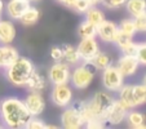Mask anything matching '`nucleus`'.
Instances as JSON below:
<instances>
[{
  "label": "nucleus",
  "instance_id": "nucleus-28",
  "mask_svg": "<svg viewBox=\"0 0 146 129\" xmlns=\"http://www.w3.org/2000/svg\"><path fill=\"white\" fill-rule=\"evenodd\" d=\"M25 128H27V129H47V124L44 123V120H41L38 116H31V119L27 121Z\"/></svg>",
  "mask_w": 146,
  "mask_h": 129
},
{
  "label": "nucleus",
  "instance_id": "nucleus-17",
  "mask_svg": "<svg viewBox=\"0 0 146 129\" xmlns=\"http://www.w3.org/2000/svg\"><path fill=\"white\" fill-rule=\"evenodd\" d=\"M45 87H47V79L41 72H39L38 70L33 72L31 77L29 79L27 84H26V88L29 91H34V92H41L44 91Z\"/></svg>",
  "mask_w": 146,
  "mask_h": 129
},
{
  "label": "nucleus",
  "instance_id": "nucleus-11",
  "mask_svg": "<svg viewBox=\"0 0 146 129\" xmlns=\"http://www.w3.org/2000/svg\"><path fill=\"white\" fill-rule=\"evenodd\" d=\"M115 66L118 67V70L121 72L124 77H131L137 72L140 63H138L137 58L135 56H123L116 61Z\"/></svg>",
  "mask_w": 146,
  "mask_h": 129
},
{
  "label": "nucleus",
  "instance_id": "nucleus-30",
  "mask_svg": "<svg viewBox=\"0 0 146 129\" xmlns=\"http://www.w3.org/2000/svg\"><path fill=\"white\" fill-rule=\"evenodd\" d=\"M91 4H89L88 0H76L75 1V5L72 8V11H75L76 13L79 14H84L89 8H91Z\"/></svg>",
  "mask_w": 146,
  "mask_h": 129
},
{
  "label": "nucleus",
  "instance_id": "nucleus-20",
  "mask_svg": "<svg viewBox=\"0 0 146 129\" xmlns=\"http://www.w3.org/2000/svg\"><path fill=\"white\" fill-rule=\"evenodd\" d=\"M124 5L128 14L133 18L146 12V0H127Z\"/></svg>",
  "mask_w": 146,
  "mask_h": 129
},
{
  "label": "nucleus",
  "instance_id": "nucleus-12",
  "mask_svg": "<svg viewBox=\"0 0 146 129\" xmlns=\"http://www.w3.org/2000/svg\"><path fill=\"white\" fill-rule=\"evenodd\" d=\"M30 5H31L30 0H9L4 8H5L7 16L12 21H18Z\"/></svg>",
  "mask_w": 146,
  "mask_h": 129
},
{
  "label": "nucleus",
  "instance_id": "nucleus-41",
  "mask_svg": "<svg viewBox=\"0 0 146 129\" xmlns=\"http://www.w3.org/2000/svg\"><path fill=\"white\" fill-rule=\"evenodd\" d=\"M3 126H4V125H3V123H1V121H0V128H3Z\"/></svg>",
  "mask_w": 146,
  "mask_h": 129
},
{
  "label": "nucleus",
  "instance_id": "nucleus-2",
  "mask_svg": "<svg viewBox=\"0 0 146 129\" xmlns=\"http://www.w3.org/2000/svg\"><path fill=\"white\" fill-rule=\"evenodd\" d=\"M35 70L36 67L30 58L19 56L11 66L4 69V76L14 87H26Z\"/></svg>",
  "mask_w": 146,
  "mask_h": 129
},
{
  "label": "nucleus",
  "instance_id": "nucleus-39",
  "mask_svg": "<svg viewBox=\"0 0 146 129\" xmlns=\"http://www.w3.org/2000/svg\"><path fill=\"white\" fill-rule=\"evenodd\" d=\"M142 84H143V85H146V74L143 75V77H142Z\"/></svg>",
  "mask_w": 146,
  "mask_h": 129
},
{
  "label": "nucleus",
  "instance_id": "nucleus-40",
  "mask_svg": "<svg viewBox=\"0 0 146 129\" xmlns=\"http://www.w3.org/2000/svg\"><path fill=\"white\" fill-rule=\"evenodd\" d=\"M30 1H33V3H38V1H40V0H30Z\"/></svg>",
  "mask_w": 146,
  "mask_h": 129
},
{
  "label": "nucleus",
  "instance_id": "nucleus-4",
  "mask_svg": "<svg viewBox=\"0 0 146 129\" xmlns=\"http://www.w3.org/2000/svg\"><path fill=\"white\" fill-rule=\"evenodd\" d=\"M125 77L121 75L118 67L111 63L110 66L102 70V85L108 92H118L123 87Z\"/></svg>",
  "mask_w": 146,
  "mask_h": 129
},
{
  "label": "nucleus",
  "instance_id": "nucleus-9",
  "mask_svg": "<svg viewBox=\"0 0 146 129\" xmlns=\"http://www.w3.org/2000/svg\"><path fill=\"white\" fill-rule=\"evenodd\" d=\"M76 48L80 54V58L84 62H91L94 58V56L100 52V45H98V41L96 40V38L80 39Z\"/></svg>",
  "mask_w": 146,
  "mask_h": 129
},
{
  "label": "nucleus",
  "instance_id": "nucleus-7",
  "mask_svg": "<svg viewBox=\"0 0 146 129\" xmlns=\"http://www.w3.org/2000/svg\"><path fill=\"white\" fill-rule=\"evenodd\" d=\"M61 126L65 129H79L84 126L82 115L72 105L65 107L64 112L61 114Z\"/></svg>",
  "mask_w": 146,
  "mask_h": 129
},
{
  "label": "nucleus",
  "instance_id": "nucleus-29",
  "mask_svg": "<svg viewBox=\"0 0 146 129\" xmlns=\"http://www.w3.org/2000/svg\"><path fill=\"white\" fill-rule=\"evenodd\" d=\"M136 58H137L140 66H146V43H138Z\"/></svg>",
  "mask_w": 146,
  "mask_h": 129
},
{
  "label": "nucleus",
  "instance_id": "nucleus-37",
  "mask_svg": "<svg viewBox=\"0 0 146 129\" xmlns=\"http://www.w3.org/2000/svg\"><path fill=\"white\" fill-rule=\"evenodd\" d=\"M4 1L3 0H0V17H1V14H3V11H4Z\"/></svg>",
  "mask_w": 146,
  "mask_h": 129
},
{
  "label": "nucleus",
  "instance_id": "nucleus-35",
  "mask_svg": "<svg viewBox=\"0 0 146 129\" xmlns=\"http://www.w3.org/2000/svg\"><path fill=\"white\" fill-rule=\"evenodd\" d=\"M75 1H76V0H64V1H62V4H64L66 8L72 9V8H74V5H75Z\"/></svg>",
  "mask_w": 146,
  "mask_h": 129
},
{
  "label": "nucleus",
  "instance_id": "nucleus-18",
  "mask_svg": "<svg viewBox=\"0 0 146 129\" xmlns=\"http://www.w3.org/2000/svg\"><path fill=\"white\" fill-rule=\"evenodd\" d=\"M132 88H133V84H123V87L116 92V93H118V101H120L128 110L136 108L135 103H133Z\"/></svg>",
  "mask_w": 146,
  "mask_h": 129
},
{
  "label": "nucleus",
  "instance_id": "nucleus-14",
  "mask_svg": "<svg viewBox=\"0 0 146 129\" xmlns=\"http://www.w3.org/2000/svg\"><path fill=\"white\" fill-rule=\"evenodd\" d=\"M17 30L11 19H0V44H12L16 39Z\"/></svg>",
  "mask_w": 146,
  "mask_h": 129
},
{
  "label": "nucleus",
  "instance_id": "nucleus-42",
  "mask_svg": "<svg viewBox=\"0 0 146 129\" xmlns=\"http://www.w3.org/2000/svg\"><path fill=\"white\" fill-rule=\"evenodd\" d=\"M57 1H58V3H61V4H62V1H64V0H57Z\"/></svg>",
  "mask_w": 146,
  "mask_h": 129
},
{
  "label": "nucleus",
  "instance_id": "nucleus-36",
  "mask_svg": "<svg viewBox=\"0 0 146 129\" xmlns=\"http://www.w3.org/2000/svg\"><path fill=\"white\" fill-rule=\"evenodd\" d=\"M88 1L91 5H98V4H101V0H88Z\"/></svg>",
  "mask_w": 146,
  "mask_h": 129
},
{
  "label": "nucleus",
  "instance_id": "nucleus-15",
  "mask_svg": "<svg viewBox=\"0 0 146 129\" xmlns=\"http://www.w3.org/2000/svg\"><path fill=\"white\" fill-rule=\"evenodd\" d=\"M19 57V52L17 48L11 44L0 45V69H7Z\"/></svg>",
  "mask_w": 146,
  "mask_h": 129
},
{
  "label": "nucleus",
  "instance_id": "nucleus-5",
  "mask_svg": "<svg viewBox=\"0 0 146 129\" xmlns=\"http://www.w3.org/2000/svg\"><path fill=\"white\" fill-rule=\"evenodd\" d=\"M50 101L57 107L65 108L70 106L74 101V93H72V87L69 83L65 84L53 85L52 93H50Z\"/></svg>",
  "mask_w": 146,
  "mask_h": 129
},
{
  "label": "nucleus",
  "instance_id": "nucleus-26",
  "mask_svg": "<svg viewBox=\"0 0 146 129\" xmlns=\"http://www.w3.org/2000/svg\"><path fill=\"white\" fill-rule=\"evenodd\" d=\"M91 63L96 67L97 70H101L102 71L104 69H106L108 66H110L111 63H113V61H111V57L108 54V53L98 52L96 56H94L93 60L91 61Z\"/></svg>",
  "mask_w": 146,
  "mask_h": 129
},
{
  "label": "nucleus",
  "instance_id": "nucleus-34",
  "mask_svg": "<svg viewBox=\"0 0 146 129\" xmlns=\"http://www.w3.org/2000/svg\"><path fill=\"white\" fill-rule=\"evenodd\" d=\"M129 40H132V38H129V36H127V35H124L123 32H120V31L118 30V34H116L115 39H114V44H115L118 48H120L121 45H124L125 43H128Z\"/></svg>",
  "mask_w": 146,
  "mask_h": 129
},
{
  "label": "nucleus",
  "instance_id": "nucleus-1",
  "mask_svg": "<svg viewBox=\"0 0 146 129\" xmlns=\"http://www.w3.org/2000/svg\"><path fill=\"white\" fill-rule=\"evenodd\" d=\"M31 114L18 97H5L0 101V121L5 128H25Z\"/></svg>",
  "mask_w": 146,
  "mask_h": 129
},
{
  "label": "nucleus",
  "instance_id": "nucleus-33",
  "mask_svg": "<svg viewBox=\"0 0 146 129\" xmlns=\"http://www.w3.org/2000/svg\"><path fill=\"white\" fill-rule=\"evenodd\" d=\"M50 58H52L54 62H58V61H62V58H64V52H62V48L60 47V45H53L52 48H50Z\"/></svg>",
  "mask_w": 146,
  "mask_h": 129
},
{
  "label": "nucleus",
  "instance_id": "nucleus-16",
  "mask_svg": "<svg viewBox=\"0 0 146 129\" xmlns=\"http://www.w3.org/2000/svg\"><path fill=\"white\" fill-rule=\"evenodd\" d=\"M61 48H62V52H64V58H62V61L66 62L69 66L74 67L82 62V58H80V54H79V52H78L76 47L66 43V44L61 45Z\"/></svg>",
  "mask_w": 146,
  "mask_h": 129
},
{
  "label": "nucleus",
  "instance_id": "nucleus-8",
  "mask_svg": "<svg viewBox=\"0 0 146 129\" xmlns=\"http://www.w3.org/2000/svg\"><path fill=\"white\" fill-rule=\"evenodd\" d=\"M22 101L29 112L31 114V116H39L45 110V99L41 92L29 91V93L26 94Z\"/></svg>",
  "mask_w": 146,
  "mask_h": 129
},
{
  "label": "nucleus",
  "instance_id": "nucleus-21",
  "mask_svg": "<svg viewBox=\"0 0 146 129\" xmlns=\"http://www.w3.org/2000/svg\"><path fill=\"white\" fill-rule=\"evenodd\" d=\"M125 121H127V125L129 128H135V129H141V126L145 124L146 119L145 115L140 111L136 110H128L127 116H125Z\"/></svg>",
  "mask_w": 146,
  "mask_h": 129
},
{
  "label": "nucleus",
  "instance_id": "nucleus-31",
  "mask_svg": "<svg viewBox=\"0 0 146 129\" xmlns=\"http://www.w3.org/2000/svg\"><path fill=\"white\" fill-rule=\"evenodd\" d=\"M135 25L137 28V32H146V12L140 16L135 17Z\"/></svg>",
  "mask_w": 146,
  "mask_h": 129
},
{
  "label": "nucleus",
  "instance_id": "nucleus-22",
  "mask_svg": "<svg viewBox=\"0 0 146 129\" xmlns=\"http://www.w3.org/2000/svg\"><path fill=\"white\" fill-rule=\"evenodd\" d=\"M84 19L97 27V26L105 19V14H104V12H102L100 8H97L96 5H92L91 8L84 13Z\"/></svg>",
  "mask_w": 146,
  "mask_h": 129
},
{
  "label": "nucleus",
  "instance_id": "nucleus-23",
  "mask_svg": "<svg viewBox=\"0 0 146 129\" xmlns=\"http://www.w3.org/2000/svg\"><path fill=\"white\" fill-rule=\"evenodd\" d=\"M132 96H133L135 107L145 105L146 103V85H143L142 83L141 84H133Z\"/></svg>",
  "mask_w": 146,
  "mask_h": 129
},
{
  "label": "nucleus",
  "instance_id": "nucleus-38",
  "mask_svg": "<svg viewBox=\"0 0 146 129\" xmlns=\"http://www.w3.org/2000/svg\"><path fill=\"white\" fill-rule=\"evenodd\" d=\"M47 128H58V126L54 125V124H50V125H48V124H47Z\"/></svg>",
  "mask_w": 146,
  "mask_h": 129
},
{
  "label": "nucleus",
  "instance_id": "nucleus-25",
  "mask_svg": "<svg viewBox=\"0 0 146 129\" xmlns=\"http://www.w3.org/2000/svg\"><path fill=\"white\" fill-rule=\"evenodd\" d=\"M118 30L120 32H123L124 35L129 36V38H133L137 32V28H136V25H135V19L132 18H124L121 19L120 22L118 25Z\"/></svg>",
  "mask_w": 146,
  "mask_h": 129
},
{
  "label": "nucleus",
  "instance_id": "nucleus-13",
  "mask_svg": "<svg viewBox=\"0 0 146 129\" xmlns=\"http://www.w3.org/2000/svg\"><path fill=\"white\" fill-rule=\"evenodd\" d=\"M116 34H118V25L115 22H113V21L104 19L97 26V36L104 43H114Z\"/></svg>",
  "mask_w": 146,
  "mask_h": 129
},
{
  "label": "nucleus",
  "instance_id": "nucleus-24",
  "mask_svg": "<svg viewBox=\"0 0 146 129\" xmlns=\"http://www.w3.org/2000/svg\"><path fill=\"white\" fill-rule=\"evenodd\" d=\"M78 36L80 39H87V38H96L97 36V27L88 21H83L78 27Z\"/></svg>",
  "mask_w": 146,
  "mask_h": 129
},
{
  "label": "nucleus",
  "instance_id": "nucleus-19",
  "mask_svg": "<svg viewBox=\"0 0 146 129\" xmlns=\"http://www.w3.org/2000/svg\"><path fill=\"white\" fill-rule=\"evenodd\" d=\"M40 18V11H39L36 7H29L26 9V12L22 14V17L18 19L19 22L22 23V26L25 27H30V26H34Z\"/></svg>",
  "mask_w": 146,
  "mask_h": 129
},
{
  "label": "nucleus",
  "instance_id": "nucleus-32",
  "mask_svg": "<svg viewBox=\"0 0 146 129\" xmlns=\"http://www.w3.org/2000/svg\"><path fill=\"white\" fill-rule=\"evenodd\" d=\"M127 0H101V4L108 9H118L125 4Z\"/></svg>",
  "mask_w": 146,
  "mask_h": 129
},
{
  "label": "nucleus",
  "instance_id": "nucleus-27",
  "mask_svg": "<svg viewBox=\"0 0 146 129\" xmlns=\"http://www.w3.org/2000/svg\"><path fill=\"white\" fill-rule=\"evenodd\" d=\"M138 49V43H135L133 40H129L128 43H125L124 45H121L119 48L120 53L123 56H135L136 57V53H137Z\"/></svg>",
  "mask_w": 146,
  "mask_h": 129
},
{
  "label": "nucleus",
  "instance_id": "nucleus-3",
  "mask_svg": "<svg viewBox=\"0 0 146 129\" xmlns=\"http://www.w3.org/2000/svg\"><path fill=\"white\" fill-rule=\"evenodd\" d=\"M97 69L92 65L91 62H82L76 66H74V70H71V75H70V84L74 89L78 91H83V89L88 88L91 83L93 81L94 76H96Z\"/></svg>",
  "mask_w": 146,
  "mask_h": 129
},
{
  "label": "nucleus",
  "instance_id": "nucleus-10",
  "mask_svg": "<svg viewBox=\"0 0 146 129\" xmlns=\"http://www.w3.org/2000/svg\"><path fill=\"white\" fill-rule=\"evenodd\" d=\"M128 108L121 103L120 101L115 99L111 105L110 110H109L108 115H106V124H110V125H119L123 121H125V116H127Z\"/></svg>",
  "mask_w": 146,
  "mask_h": 129
},
{
  "label": "nucleus",
  "instance_id": "nucleus-6",
  "mask_svg": "<svg viewBox=\"0 0 146 129\" xmlns=\"http://www.w3.org/2000/svg\"><path fill=\"white\" fill-rule=\"evenodd\" d=\"M70 75H71V66H69L64 61H58L50 66L48 71V79L53 85L65 84L70 81Z\"/></svg>",
  "mask_w": 146,
  "mask_h": 129
}]
</instances>
